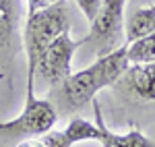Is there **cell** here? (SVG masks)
<instances>
[{
	"mask_svg": "<svg viewBox=\"0 0 155 147\" xmlns=\"http://www.w3.org/2000/svg\"><path fill=\"white\" fill-rule=\"evenodd\" d=\"M58 120V110L50 99H41L35 95V89H27L23 112L6 122H0V137L23 141L29 137L46 135L54 129Z\"/></svg>",
	"mask_w": 155,
	"mask_h": 147,
	"instance_id": "cell-3",
	"label": "cell"
},
{
	"mask_svg": "<svg viewBox=\"0 0 155 147\" xmlns=\"http://www.w3.org/2000/svg\"><path fill=\"white\" fill-rule=\"evenodd\" d=\"M48 4H52L50 0H27V15H31V12L39 11V8L48 6Z\"/></svg>",
	"mask_w": 155,
	"mask_h": 147,
	"instance_id": "cell-13",
	"label": "cell"
},
{
	"mask_svg": "<svg viewBox=\"0 0 155 147\" xmlns=\"http://www.w3.org/2000/svg\"><path fill=\"white\" fill-rule=\"evenodd\" d=\"M126 85L143 102H155V62L130 64L126 68Z\"/></svg>",
	"mask_w": 155,
	"mask_h": 147,
	"instance_id": "cell-6",
	"label": "cell"
},
{
	"mask_svg": "<svg viewBox=\"0 0 155 147\" xmlns=\"http://www.w3.org/2000/svg\"><path fill=\"white\" fill-rule=\"evenodd\" d=\"M68 29L71 21L62 0L27 15L23 27V48L27 56V89H35V73L41 54L60 33Z\"/></svg>",
	"mask_w": 155,
	"mask_h": 147,
	"instance_id": "cell-2",
	"label": "cell"
},
{
	"mask_svg": "<svg viewBox=\"0 0 155 147\" xmlns=\"http://www.w3.org/2000/svg\"><path fill=\"white\" fill-rule=\"evenodd\" d=\"M50 2H58V0H50Z\"/></svg>",
	"mask_w": 155,
	"mask_h": 147,
	"instance_id": "cell-15",
	"label": "cell"
},
{
	"mask_svg": "<svg viewBox=\"0 0 155 147\" xmlns=\"http://www.w3.org/2000/svg\"><path fill=\"white\" fill-rule=\"evenodd\" d=\"M155 31V6H145L134 11L124 23V35L126 44H130L139 37H145Z\"/></svg>",
	"mask_w": 155,
	"mask_h": 147,
	"instance_id": "cell-8",
	"label": "cell"
},
{
	"mask_svg": "<svg viewBox=\"0 0 155 147\" xmlns=\"http://www.w3.org/2000/svg\"><path fill=\"white\" fill-rule=\"evenodd\" d=\"M93 110H95V124L101 129V145L104 147H155L153 141L149 137H145L141 131H128L124 135L112 133L104 122V116L97 104H93Z\"/></svg>",
	"mask_w": 155,
	"mask_h": 147,
	"instance_id": "cell-7",
	"label": "cell"
},
{
	"mask_svg": "<svg viewBox=\"0 0 155 147\" xmlns=\"http://www.w3.org/2000/svg\"><path fill=\"white\" fill-rule=\"evenodd\" d=\"M17 147H46V143H44L41 139H33V137H29V139L19 141V145H17Z\"/></svg>",
	"mask_w": 155,
	"mask_h": 147,
	"instance_id": "cell-14",
	"label": "cell"
},
{
	"mask_svg": "<svg viewBox=\"0 0 155 147\" xmlns=\"http://www.w3.org/2000/svg\"><path fill=\"white\" fill-rule=\"evenodd\" d=\"M126 56L130 64H145L155 62V31L145 37H139L130 44H126Z\"/></svg>",
	"mask_w": 155,
	"mask_h": 147,
	"instance_id": "cell-11",
	"label": "cell"
},
{
	"mask_svg": "<svg viewBox=\"0 0 155 147\" xmlns=\"http://www.w3.org/2000/svg\"><path fill=\"white\" fill-rule=\"evenodd\" d=\"M81 44H83V39L81 42H74L68 31L60 33L48 48H46V52L41 54L35 77L39 75V79L46 81L48 85H58V83H62L68 75H72V68H71L72 56H74V52H77V48Z\"/></svg>",
	"mask_w": 155,
	"mask_h": 147,
	"instance_id": "cell-5",
	"label": "cell"
},
{
	"mask_svg": "<svg viewBox=\"0 0 155 147\" xmlns=\"http://www.w3.org/2000/svg\"><path fill=\"white\" fill-rule=\"evenodd\" d=\"M19 8L17 0H0V54L11 50L12 37L17 33Z\"/></svg>",
	"mask_w": 155,
	"mask_h": 147,
	"instance_id": "cell-9",
	"label": "cell"
},
{
	"mask_svg": "<svg viewBox=\"0 0 155 147\" xmlns=\"http://www.w3.org/2000/svg\"><path fill=\"white\" fill-rule=\"evenodd\" d=\"M62 137H64V143L68 147L74 145V143H81V141H97V143H101V129L97 124L85 120V118L72 116L68 126L62 131Z\"/></svg>",
	"mask_w": 155,
	"mask_h": 147,
	"instance_id": "cell-10",
	"label": "cell"
},
{
	"mask_svg": "<svg viewBox=\"0 0 155 147\" xmlns=\"http://www.w3.org/2000/svg\"><path fill=\"white\" fill-rule=\"evenodd\" d=\"M128 66L130 62L126 56V44H124L106 56H99L91 66L68 75L62 83L54 85L50 91V102L58 110V116L74 114L77 110L85 108L89 102H93L97 91L114 85L120 77H124Z\"/></svg>",
	"mask_w": 155,
	"mask_h": 147,
	"instance_id": "cell-1",
	"label": "cell"
},
{
	"mask_svg": "<svg viewBox=\"0 0 155 147\" xmlns=\"http://www.w3.org/2000/svg\"><path fill=\"white\" fill-rule=\"evenodd\" d=\"M77 4H79V8H81V12L85 15V19L91 23L93 21V17L97 15V11H99V6H101V2L104 0H74Z\"/></svg>",
	"mask_w": 155,
	"mask_h": 147,
	"instance_id": "cell-12",
	"label": "cell"
},
{
	"mask_svg": "<svg viewBox=\"0 0 155 147\" xmlns=\"http://www.w3.org/2000/svg\"><path fill=\"white\" fill-rule=\"evenodd\" d=\"M124 6H126V0H104L97 15L93 17L89 37H85L83 44H89L93 48L97 58L124 46L122 44Z\"/></svg>",
	"mask_w": 155,
	"mask_h": 147,
	"instance_id": "cell-4",
	"label": "cell"
}]
</instances>
